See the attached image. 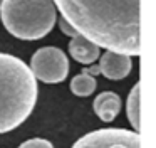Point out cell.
Returning a JSON list of instances; mask_svg holds the SVG:
<instances>
[{
    "label": "cell",
    "instance_id": "6da1fadb",
    "mask_svg": "<svg viewBox=\"0 0 156 148\" xmlns=\"http://www.w3.org/2000/svg\"><path fill=\"white\" fill-rule=\"evenodd\" d=\"M81 35L126 56L141 54V0H52Z\"/></svg>",
    "mask_w": 156,
    "mask_h": 148
},
{
    "label": "cell",
    "instance_id": "7a4b0ae2",
    "mask_svg": "<svg viewBox=\"0 0 156 148\" xmlns=\"http://www.w3.org/2000/svg\"><path fill=\"white\" fill-rule=\"evenodd\" d=\"M37 83L22 59L0 52V135L20 126L37 103Z\"/></svg>",
    "mask_w": 156,
    "mask_h": 148
},
{
    "label": "cell",
    "instance_id": "3957f363",
    "mask_svg": "<svg viewBox=\"0 0 156 148\" xmlns=\"http://www.w3.org/2000/svg\"><path fill=\"white\" fill-rule=\"evenodd\" d=\"M0 17L14 37L37 40L45 37L55 25L57 10L52 0H4Z\"/></svg>",
    "mask_w": 156,
    "mask_h": 148
},
{
    "label": "cell",
    "instance_id": "277c9868",
    "mask_svg": "<svg viewBox=\"0 0 156 148\" xmlns=\"http://www.w3.org/2000/svg\"><path fill=\"white\" fill-rule=\"evenodd\" d=\"M30 71L35 79L47 84H57L67 77L69 61L64 50L59 47H41L30 59Z\"/></svg>",
    "mask_w": 156,
    "mask_h": 148
},
{
    "label": "cell",
    "instance_id": "5b68a950",
    "mask_svg": "<svg viewBox=\"0 0 156 148\" xmlns=\"http://www.w3.org/2000/svg\"><path fill=\"white\" fill-rule=\"evenodd\" d=\"M71 148H141V136L124 128H102L81 136Z\"/></svg>",
    "mask_w": 156,
    "mask_h": 148
},
{
    "label": "cell",
    "instance_id": "8992f818",
    "mask_svg": "<svg viewBox=\"0 0 156 148\" xmlns=\"http://www.w3.org/2000/svg\"><path fill=\"white\" fill-rule=\"evenodd\" d=\"M131 67H133L131 56L119 54L114 52V50H106L101 56V61H99V72L111 81L124 79L131 72Z\"/></svg>",
    "mask_w": 156,
    "mask_h": 148
},
{
    "label": "cell",
    "instance_id": "52a82bcc",
    "mask_svg": "<svg viewBox=\"0 0 156 148\" xmlns=\"http://www.w3.org/2000/svg\"><path fill=\"white\" fill-rule=\"evenodd\" d=\"M69 54L81 64H92L101 56V47L84 35H76L69 42Z\"/></svg>",
    "mask_w": 156,
    "mask_h": 148
},
{
    "label": "cell",
    "instance_id": "ba28073f",
    "mask_svg": "<svg viewBox=\"0 0 156 148\" xmlns=\"http://www.w3.org/2000/svg\"><path fill=\"white\" fill-rule=\"evenodd\" d=\"M96 114L99 116V120L106 121V123H111L116 116L119 114L121 109V98L118 96L112 91H104V93L98 94L92 103Z\"/></svg>",
    "mask_w": 156,
    "mask_h": 148
},
{
    "label": "cell",
    "instance_id": "9c48e42d",
    "mask_svg": "<svg viewBox=\"0 0 156 148\" xmlns=\"http://www.w3.org/2000/svg\"><path fill=\"white\" fill-rule=\"evenodd\" d=\"M141 87H139V83H136L133 86L131 93L128 96V103H126V114L129 118V123L134 128V131L139 133V123H141Z\"/></svg>",
    "mask_w": 156,
    "mask_h": 148
},
{
    "label": "cell",
    "instance_id": "30bf717a",
    "mask_svg": "<svg viewBox=\"0 0 156 148\" xmlns=\"http://www.w3.org/2000/svg\"><path fill=\"white\" fill-rule=\"evenodd\" d=\"M96 84L98 83H96L94 76L81 72V74H77V76H74L71 79V91L76 96L86 98V96H89V94H92L96 91Z\"/></svg>",
    "mask_w": 156,
    "mask_h": 148
},
{
    "label": "cell",
    "instance_id": "8fae6325",
    "mask_svg": "<svg viewBox=\"0 0 156 148\" xmlns=\"http://www.w3.org/2000/svg\"><path fill=\"white\" fill-rule=\"evenodd\" d=\"M19 148H54V145L44 138H32V140L24 141Z\"/></svg>",
    "mask_w": 156,
    "mask_h": 148
},
{
    "label": "cell",
    "instance_id": "7c38bea8",
    "mask_svg": "<svg viewBox=\"0 0 156 148\" xmlns=\"http://www.w3.org/2000/svg\"><path fill=\"white\" fill-rule=\"evenodd\" d=\"M59 27H61V30H62V32H64L66 35H69L71 39H72V37H76V35H79V32H77V30H76L74 27L71 25V24H67V22H66L64 19H61V22H59Z\"/></svg>",
    "mask_w": 156,
    "mask_h": 148
},
{
    "label": "cell",
    "instance_id": "4fadbf2b",
    "mask_svg": "<svg viewBox=\"0 0 156 148\" xmlns=\"http://www.w3.org/2000/svg\"><path fill=\"white\" fill-rule=\"evenodd\" d=\"M2 2H4V0H0V7H2Z\"/></svg>",
    "mask_w": 156,
    "mask_h": 148
}]
</instances>
